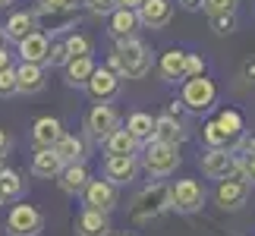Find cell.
Wrapping results in <instances>:
<instances>
[{
  "mask_svg": "<svg viewBox=\"0 0 255 236\" xmlns=\"http://www.w3.org/2000/svg\"><path fill=\"white\" fill-rule=\"evenodd\" d=\"M107 70L117 73L120 79H145L151 70V51L148 44L139 41V38H126V41H117V47L107 57Z\"/></svg>",
  "mask_w": 255,
  "mask_h": 236,
  "instance_id": "6da1fadb",
  "label": "cell"
},
{
  "mask_svg": "<svg viewBox=\"0 0 255 236\" xmlns=\"http://www.w3.org/2000/svg\"><path fill=\"white\" fill-rule=\"evenodd\" d=\"M180 148L176 145H161V142H148L142 151V161L139 167L148 176H154V180H164V176L176 173V167H180Z\"/></svg>",
  "mask_w": 255,
  "mask_h": 236,
  "instance_id": "7a4b0ae2",
  "label": "cell"
},
{
  "mask_svg": "<svg viewBox=\"0 0 255 236\" xmlns=\"http://www.w3.org/2000/svg\"><path fill=\"white\" fill-rule=\"evenodd\" d=\"M167 208H170V186L167 183H154V186H148L145 192H139L132 199L129 214H132V221L145 224V221H154L158 214H164Z\"/></svg>",
  "mask_w": 255,
  "mask_h": 236,
  "instance_id": "3957f363",
  "label": "cell"
},
{
  "mask_svg": "<svg viewBox=\"0 0 255 236\" xmlns=\"http://www.w3.org/2000/svg\"><path fill=\"white\" fill-rule=\"evenodd\" d=\"M214 101H218V85L211 82L208 76H195V79H183L180 88V104L192 114H205L211 111Z\"/></svg>",
  "mask_w": 255,
  "mask_h": 236,
  "instance_id": "277c9868",
  "label": "cell"
},
{
  "mask_svg": "<svg viewBox=\"0 0 255 236\" xmlns=\"http://www.w3.org/2000/svg\"><path fill=\"white\" fill-rule=\"evenodd\" d=\"M205 208V189L199 180H176L170 186V211L176 214H195Z\"/></svg>",
  "mask_w": 255,
  "mask_h": 236,
  "instance_id": "5b68a950",
  "label": "cell"
},
{
  "mask_svg": "<svg viewBox=\"0 0 255 236\" xmlns=\"http://www.w3.org/2000/svg\"><path fill=\"white\" fill-rule=\"evenodd\" d=\"M85 129L98 145H104L117 129H120V114H117V107L114 104H95L92 111H88V117H85Z\"/></svg>",
  "mask_w": 255,
  "mask_h": 236,
  "instance_id": "8992f818",
  "label": "cell"
},
{
  "mask_svg": "<svg viewBox=\"0 0 255 236\" xmlns=\"http://www.w3.org/2000/svg\"><path fill=\"white\" fill-rule=\"evenodd\" d=\"M44 218L35 205H13L6 214V236H38Z\"/></svg>",
  "mask_w": 255,
  "mask_h": 236,
  "instance_id": "52a82bcc",
  "label": "cell"
},
{
  "mask_svg": "<svg viewBox=\"0 0 255 236\" xmlns=\"http://www.w3.org/2000/svg\"><path fill=\"white\" fill-rule=\"evenodd\" d=\"M28 13L35 16V25H38V32H51V35H57V32H70V28L79 22V9H70V13H60V9H51L41 0V3H35V9H28Z\"/></svg>",
  "mask_w": 255,
  "mask_h": 236,
  "instance_id": "ba28073f",
  "label": "cell"
},
{
  "mask_svg": "<svg viewBox=\"0 0 255 236\" xmlns=\"http://www.w3.org/2000/svg\"><path fill=\"white\" fill-rule=\"evenodd\" d=\"M199 167L208 180H230L233 167H237V154L230 148H205V154L199 157Z\"/></svg>",
  "mask_w": 255,
  "mask_h": 236,
  "instance_id": "9c48e42d",
  "label": "cell"
},
{
  "mask_svg": "<svg viewBox=\"0 0 255 236\" xmlns=\"http://www.w3.org/2000/svg\"><path fill=\"white\" fill-rule=\"evenodd\" d=\"M82 202H85L88 211L111 214L117 208V186L107 183V180H88L85 192H82Z\"/></svg>",
  "mask_w": 255,
  "mask_h": 236,
  "instance_id": "30bf717a",
  "label": "cell"
},
{
  "mask_svg": "<svg viewBox=\"0 0 255 236\" xmlns=\"http://www.w3.org/2000/svg\"><path fill=\"white\" fill-rule=\"evenodd\" d=\"M88 95L95 98L98 104H107L111 98H117V92H120V76L111 73L107 66H95V73L92 79H88Z\"/></svg>",
  "mask_w": 255,
  "mask_h": 236,
  "instance_id": "8fae6325",
  "label": "cell"
},
{
  "mask_svg": "<svg viewBox=\"0 0 255 236\" xmlns=\"http://www.w3.org/2000/svg\"><path fill=\"white\" fill-rule=\"evenodd\" d=\"M135 16H139V25L145 28H164L173 16V0H142Z\"/></svg>",
  "mask_w": 255,
  "mask_h": 236,
  "instance_id": "7c38bea8",
  "label": "cell"
},
{
  "mask_svg": "<svg viewBox=\"0 0 255 236\" xmlns=\"http://www.w3.org/2000/svg\"><path fill=\"white\" fill-rule=\"evenodd\" d=\"M214 199L224 211H240L243 205L249 202V183L243 180H224L218 183V192H214Z\"/></svg>",
  "mask_w": 255,
  "mask_h": 236,
  "instance_id": "4fadbf2b",
  "label": "cell"
},
{
  "mask_svg": "<svg viewBox=\"0 0 255 236\" xmlns=\"http://www.w3.org/2000/svg\"><path fill=\"white\" fill-rule=\"evenodd\" d=\"M139 176V161L135 157H104V180L114 186H126Z\"/></svg>",
  "mask_w": 255,
  "mask_h": 236,
  "instance_id": "5bb4252c",
  "label": "cell"
},
{
  "mask_svg": "<svg viewBox=\"0 0 255 236\" xmlns=\"http://www.w3.org/2000/svg\"><path fill=\"white\" fill-rule=\"evenodd\" d=\"M60 139H63V123L57 120V117H41V120H35V126H32L35 148H54Z\"/></svg>",
  "mask_w": 255,
  "mask_h": 236,
  "instance_id": "9a60e30c",
  "label": "cell"
},
{
  "mask_svg": "<svg viewBox=\"0 0 255 236\" xmlns=\"http://www.w3.org/2000/svg\"><path fill=\"white\" fill-rule=\"evenodd\" d=\"M47 51H51V41H47L44 32H35V35H28L25 41H19V60H22V63L44 66Z\"/></svg>",
  "mask_w": 255,
  "mask_h": 236,
  "instance_id": "2e32d148",
  "label": "cell"
},
{
  "mask_svg": "<svg viewBox=\"0 0 255 236\" xmlns=\"http://www.w3.org/2000/svg\"><path fill=\"white\" fill-rule=\"evenodd\" d=\"M183 139H186V132H183V123L176 120V117H170V114L154 117V135H151V142L176 145V148H180V142H183Z\"/></svg>",
  "mask_w": 255,
  "mask_h": 236,
  "instance_id": "e0dca14e",
  "label": "cell"
},
{
  "mask_svg": "<svg viewBox=\"0 0 255 236\" xmlns=\"http://www.w3.org/2000/svg\"><path fill=\"white\" fill-rule=\"evenodd\" d=\"M111 214H101V211H82L76 218V233L79 236H111Z\"/></svg>",
  "mask_w": 255,
  "mask_h": 236,
  "instance_id": "ac0fdd59",
  "label": "cell"
},
{
  "mask_svg": "<svg viewBox=\"0 0 255 236\" xmlns=\"http://www.w3.org/2000/svg\"><path fill=\"white\" fill-rule=\"evenodd\" d=\"M44 88V66L19 63L16 66V95H38Z\"/></svg>",
  "mask_w": 255,
  "mask_h": 236,
  "instance_id": "d6986e66",
  "label": "cell"
},
{
  "mask_svg": "<svg viewBox=\"0 0 255 236\" xmlns=\"http://www.w3.org/2000/svg\"><path fill=\"white\" fill-rule=\"evenodd\" d=\"M38 32V25H35V16L28 13V9H22V13H13L3 22V38H9V41H25L28 35H35Z\"/></svg>",
  "mask_w": 255,
  "mask_h": 236,
  "instance_id": "ffe728a7",
  "label": "cell"
},
{
  "mask_svg": "<svg viewBox=\"0 0 255 236\" xmlns=\"http://www.w3.org/2000/svg\"><path fill=\"white\" fill-rule=\"evenodd\" d=\"M57 180H60V189L66 195H82L92 176H88V167L85 164H70V167H63V170H60Z\"/></svg>",
  "mask_w": 255,
  "mask_h": 236,
  "instance_id": "44dd1931",
  "label": "cell"
},
{
  "mask_svg": "<svg viewBox=\"0 0 255 236\" xmlns=\"http://www.w3.org/2000/svg\"><path fill=\"white\" fill-rule=\"evenodd\" d=\"M63 170V161L57 157L54 148H38L35 157H32V173L41 176V180H54V176H60Z\"/></svg>",
  "mask_w": 255,
  "mask_h": 236,
  "instance_id": "7402d4cb",
  "label": "cell"
},
{
  "mask_svg": "<svg viewBox=\"0 0 255 236\" xmlns=\"http://www.w3.org/2000/svg\"><path fill=\"white\" fill-rule=\"evenodd\" d=\"M54 151H57V157L63 161V167H70V164H85V142L79 139V135L63 132V139L54 145Z\"/></svg>",
  "mask_w": 255,
  "mask_h": 236,
  "instance_id": "603a6c76",
  "label": "cell"
},
{
  "mask_svg": "<svg viewBox=\"0 0 255 236\" xmlns=\"http://www.w3.org/2000/svg\"><path fill=\"white\" fill-rule=\"evenodd\" d=\"M135 28H139V16H135V9H114V13H111V35L117 38V41L135 38Z\"/></svg>",
  "mask_w": 255,
  "mask_h": 236,
  "instance_id": "cb8c5ba5",
  "label": "cell"
},
{
  "mask_svg": "<svg viewBox=\"0 0 255 236\" xmlns=\"http://www.w3.org/2000/svg\"><path fill=\"white\" fill-rule=\"evenodd\" d=\"M158 70H161V76L167 79V82H180V79H186V51L170 47L167 54H161Z\"/></svg>",
  "mask_w": 255,
  "mask_h": 236,
  "instance_id": "d4e9b609",
  "label": "cell"
},
{
  "mask_svg": "<svg viewBox=\"0 0 255 236\" xmlns=\"http://www.w3.org/2000/svg\"><path fill=\"white\" fill-rule=\"evenodd\" d=\"M123 129L129 132L139 145H148L151 135H154V117L145 114V111H135V114H129V120H126Z\"/></svg>",
  "mask_w": 255,
  "mask_h": 236,
  "instance_id": "484cf974",
  "label": "cell"
},
{
  "mask_svg": "<svg viewBox=\"0 0 255 236\" xmlns=\"http://www.w3.org/2000/svg\"><path fill=\"white\" fill-rule=\"evenodd\" d=\"M139 148H142V145L135 142L132 135L123 129V126H120V129H117V132L111 135V139L104 142V151H107V157H135V151H139Z\"/></svg>",
  "mask_w": 255,
  "mask_h": 236,
  "instance_id": "4316f807",
  "label": "cell"
},
{
  "mask_svg": "<svg viewBox=\"0 0 255 236\" xmlns=\"http://www.w3.org/2000/svg\"><path fill=\"white\" fill-rule=\"evenodd\" d=\"M95 73V60L92 57H82V60H70L66 63V85L73 88H85L88 79H92Z\"/></svg>",
  "mask_w": 255,
  "mask_h": 236,
  "instance_id": "83f0119b",
  "label": "cell"
},
{
  "mask_svg": "<svg viewBox=\"0 0 255 236\" xmlns=\"http://www.w3.org/2000/svg\"><path fill=\"white\" fill-rule=\"evenodd\" d=\"M214 120H218V126L227 132V139H230L233 145L243 139V129H246V123H243V114H240V111H230V107H227V111H221Z\"/></svg>",
  "mask_w": 255,
  "mask_h": 236,
  "instance_id": "f1b7e54d",
  "label": "cell"
},
{
  "mask_svg": "<svg viewBox=\"0 0 255 236\" xmlns=\"http://www.w3.org/2000/svg\"><path fill=\"white\" fill-rule=\"evenodd\" d=\"M202 142L208 145V148H230L233 151V142L227 139V132L218 126V120H208L202 126Z\"/></svg>",
  "mask_w": 255,
  "mask_h": 236,
  "instance_id": "f546056e",
  "label": "cell"
},
{
  "mask_svg": "<svg viewBox=\"0 0 255 236\" xmlns=\"http://www.w3.org/2000/svg\"><path fill=\"white\" fill-rule=\"evenodd\" d=\"M66 54H70V60H82V57H92V41H88L85 35L79 32H73V35H66Z\"/></svg>",
  "mask_w": 255,
  "mask_h": 236,
  "instance_id": "4dcf8cb0",
  "label": "cell"
},
{
  "mask_svg": "<svg viewBox=\"0 0 255 236\" xmlns=\"http://www.w3.org/2000/svg\"><path fill=\"white\" fill-rule=\"evenodd\" d=\"M0 186H3L6 199L13 202V199H19V195H22V189H25V180H22V176H19L16 170H6V167H3V173H0Z\"/></svg>",
  "mask_w": 255,
  "mask_h": 236,
  "instance_id": "1f68e13d",
  "label": "cell"
},
{
  "mask_svg": "<svg viewBox=\"0 0 255 236\" xmlns=\"http://www.w3.org/2000/svg\"><path fill=\"white\" fill-rule=\"evenodd\" d=\"M208 25H211V32L214 35H233V32H237V13H224V16H208Z\"/></svg>",
  "mask_w": 255,
  "mask_h": 236,
  "instance_id": "d6a6232c",
  "label": "cell"
},
{
  "mask_svg": "<svg viewBox=\"0 0 255 236\" xmlns=\"http://www.w3.org/2000/svg\"><path fill=\"white\" fill-rule=\"evenodd\" d=\"M66 63H70V54H66V44L63 41H54L51 44V51H47V60H44V66H63L66 70Z\"/></svg>",
  "mask_w": 255,
  "mask_h": 236,
  "instance_id": "836d02e7",
  "label": "cell"
},
{
  "mask_svg": "<svg viewBox=\"0 0 255 236\" xmlns=\"http://www.w3.org/2000/svg\"><path fill=\"white\" fill-rule=\"evenodd\" d=\"M237 3L240 0H205L202 9L208 16H224V13H237Z\"/></svg>",
  "mask_w": 255,
  "mask_h": 236,
  "instance_id": "e575fe53",
  "label": "cell"
},
{
  "mask_svg": "<svg viewBox=\"0 0 255 236\" xmlns=\"http://www.w3.org/2000/svg\"><path fill=\"white\" fill-rule=\"evenodd\" d=\"M16 95V66L0 70V98H13Z\"/></svg>",
  "mask_w": 255,
  "mask_h": 236,
  "instance_id": "d590c367",
  "label": "cell"
},
{
  "mask_svg": "<svg viewBox=\"0 0 255 236\" xmlns=\"http://www.w3.org/2000/svg\"><path fill=\"white\" fill-rule=\"evenodd\" d=\"M233 154L243 157V161H249V157H255V135H246L243 132V139L233 145Z\"/></svg>",
  "mask_w": 255,
  "mask_h": 236,
  "instance_id": "8d00e7d4",
  "label": "cell"
},
{
  "mask_svg": "<svg viewBox=\"0 0 255 236\" xmlns=\"http://www.w3.org/2000/svg\"><path fill=\"white\" fill-rule=\"evenodd\" d=\"M85 6L92 16H111L117 9V0H85Z\"/></svg>",
  "mask_w": 255,
  "mask_h": 236,
  "instance_id": "74e56055",
  "label": "cell"
},
{
  "mask_svg": "<svg viewBox=\"0 0 255 236\" xmlns=\"http://www.w3.org/2000/svg\"><path fill=\"white\" fill-rule=\"evenodd\" d=\"M195 76H205V60L199 54H186V79H195Z\"/></svg>",
  "mask_w": 255,
  "mask_h": 236,
  "instance_id": "f35d334b",
  "label": "cell"
},
{
  "mask_svg": "<svg viewBox=\"0 0 255 236\" xmlns=\"http://www.w3.org/2000/svg\"><path fill=\"white\" fill-rule=\"evenodd\" d=\"M240 76L246 79L249 85H255V57H249V60H243V66H240Z\"/></svg>",
  "mask_w": 255,
  "mask_h": 236,
  "instance_id": "ab89813d",
  "label": "cell"
},
{
  "mask_svg": "<svg viewBox=\"0 0 255 236\" xmlns=\"http://www.w3.org/2000/svg\"><path fill=\"white\" fill-rule=\"evenodd\" d=\"M47 6L51 9H60V13H70V9H76L79 3H76V0H44Z\"/></svg>",
  "mask_w": 255,
  "mask_h": 236,
  "instance_id": "60d3db41",
  "label": "cell"
},
{
  "mask_svg": "<svg viewBox=\"0 0 255 236\" xmlns=\"http://www.w3.org/2000/svg\"><path fill=\"white\" fill-rule=\"evenodd\" d=\"M243 173H246V183H249V186H255V157L243 161Z\"/></svg>",
  "mask_w": 255,
  "mask_h": 236,
  "instance_id": "b9f144b4",
  "label": "cell"
},
{
  "mask_svg": "<svg viewBox=\"0 0 255 236\" xmlns=\"http://www.w3.org/2000/svg\"><path fill=\"white\" fill-rule=\"evenodd\" d=\"M9 66H13V54L6 47H0V70H9Z\"/></svg>",
  "mask_w": 255,
  "mask_h": 236,
  "instance_id": "7bdbcfd3",
  "label": "cell"
},
{
  "mask_svg": "<svg viewBox=\"0 0 255 236\" xmlns=\"http://www.w3.org/2000/svg\"><path fill=\"white\" fill-rule=\"evenodd\" d=\"M176 3H180L183 9H189V13H195V9H202L205 0H176Z\"/></svg>",
  "mask_w": 255,
  "mask_h": 236,
  "instance_id": "ee69618b",
  "label": "cell"
},
{
  "mask_svg": "<svg viewBox=\"0 0 255 236\" xmlns=\"http://www.w3.org/2000/svg\"><path fill=\"white\" fill-rule=\"evenodd\" d=\"M142 0H117V9H139Z\"/></svg>",
  "mask_w": 255,
  "mask_h": 236,
  "instance_id": "f6af8a7d",
  "label": "cell"
},
{
  "mask_svg": "<svg viewBox=\"0 0 255 236\" xmlns=\"http://www.w3.org/2000/svg\"><path fill=\"white\" fill-rule=\"evenodd\" d=\"M6 148H9V135H6L3 129H0V157L6 154Z\"/></svg>",
  "mask_w": 255,
  "mask_h": 236,
  "instance_id": "bcb514c9",
  "label": "cell"
},
{
  "mask_svg": "<svg viewBox=\"0 0 255 236\" xmlns=\"http://www.w3.org/2000/svg\"><path fill=\"white\" fill-rule=\"evenodd\" d=\"M3 202H9V199H6V192H3V186H0V205H3Z\"/></svg>",
  "mask_w": 255,
  "mask_h": 236,
  "instance_id": "7dc6e473",
  "label": "cell"
},
{
  "mask_svg": "<svg viewBox=\"0 0 255 236\" xmlns=\"http://www.w3.org/2000/svg\"><path fill=\"white\" fill-rule=\"evenodd\" d=\"M9 3H13V0H0V6H9Z\"/></svg>",
  "mask_w": 255,
  "mask_h": 236,
  "instance_id": "c3c4849f",
  "label": "cell"
},
{
  "mask_svg": "<svg viewBox=\"0 0 255 236\" xmlns=\"http://www.w3.org/2000/svg\"><path fill=\"white\" fill-rule=\"evenodd\" d=\"M0 47H3V28H0Z\"/></svg>",
  "mask_w": 255,
  "mask_h": 236,
  "instance_id": "681fc988",
  "label": "cell"
},
{
  "mask_svg": "<svg viewBox=\"0 0 255 236\" xmlns=\"http://www.w3.org/2000/svg\"><path fill=\"white\" fill-rule=\"evenodd\" d=\"M0 173H3V157H0Z\"/></svg>",
  "mask_w": 255,
  "mask_h": 236,
  "instance_id": "f907efd6",
  "label": "cell"
},
{
  "mask_svg": "<svg viewBox=\"0 0 255 236\" xmlns=\"http://www.w3.org/2000/svg\"><path fill=\"white\" fill-rule=\"evenodd\" d=\"M120 236H126V233H120Z\"/></svg>",
  "mask_w": 255,
  "mask_h": 236,
  "instance_id": "816d5d0a",
  "label": "cell"
}]
</instances>
